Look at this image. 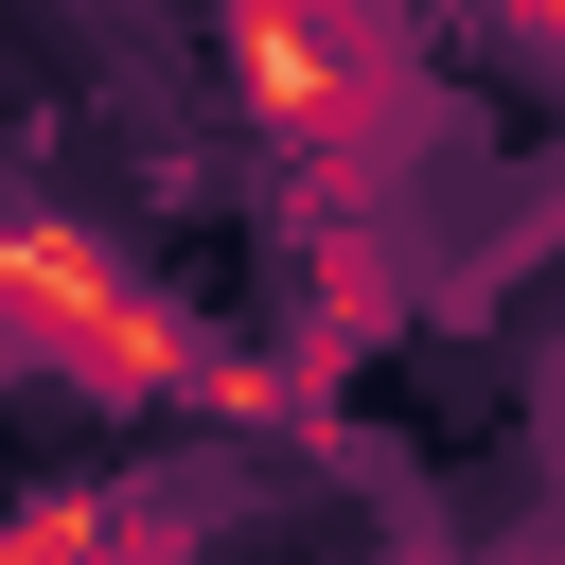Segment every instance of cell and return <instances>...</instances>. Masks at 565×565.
Returning a JSON list of instances; mask_svg holds the SVG:
<instances>
[{"instance_id": "4", "label": "cell", "mask_w": 565, "mask_h": 565, "mask_svg": "<svg viewBox=\"0 0 565 565\" xmlns=\"http://www.w3.org/2000/svg\"><path fill=\"white\" fill-rule=\"evenodd\" d=\"M494 18H512V35H565V0H494Z\"/></svg>"}, {"instance_id": "2", "label": "cell", "mask_w": 565, "mask_h": 565, "mask_svg": "<svg viewBox=\"0 0 565 565\" xmlns=\"http://www.w3.org/2000/svg\"><path fill=\"white\" fill-rule=\"evenodd\" d=\"M212 71L318 194L388 177V141H406V18L388 0H212Z\"/></svg>"}, {"instance_id": "1", "label": "cell", "mask_w": 565, "mask_h": 565, "mask_svg": "<svg viewBox=\"0 0 565 565\" xmlns=\"http://www.w3.org/2000/svg\"><path fill=\"white\" fill-rule=\"evenodd\" d=\"M0 353L53 371V388H106V406H230V424L300 406L265 353H230L212 318H177L88 212H0Z\"/></svg>"}, {"instance_id": "3", "label": "cell", "mask_w": 565, "mask_h": 565, "mask_svg": "<svg viewBox=\"0 0 565 565\" xmlns=\"http://www.w3.org/2000/svg\"><path fill=\"white\" fill-rule=\"evenodd\" d=\"M177 494L159 477H71V494H35V512H0V565H177Z\"/></svg>"}]
</instances>
